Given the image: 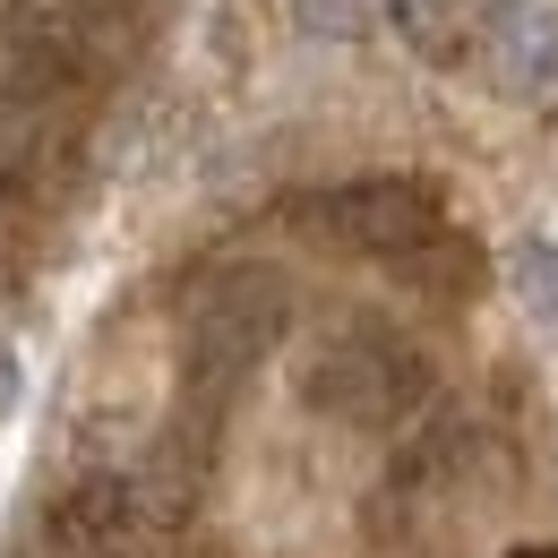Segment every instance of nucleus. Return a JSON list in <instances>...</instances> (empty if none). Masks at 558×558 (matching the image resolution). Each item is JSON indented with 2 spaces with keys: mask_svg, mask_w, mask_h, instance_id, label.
I'll return each instance as SVG.
<instances>
[{
  "mask_svg": "<svg viewBox=\"0 0 558 558\" xmlns=\"http://www.w3.org/2000/svg\"><path fill=\"white\" fill-rule=\"evenodd\" d=\"M283 336H292V283L276 267H258V258H232V267H215L190 292V318H181V396H190L198 429L232 404V387Z\"/></svg>",
  "mask_w": 558,
  "mask_h": 558,
  "instance_id": "obj_1",
  "label": "nucleus"
},
{
  "mask_svg": "<svg viewBox=\"0 0 558 558\" xmlns=\"http://www.w3.org/2000/svg\"><path fill=\"white\" fill-rule=\"evenodd\" d=\"M301 404L344 429H396L429 404V352L387 318H344L301 361Z\"/></svg>",
  "mask_w": 558,
  "mask_h": 558,
  "instance_id": "obj_2",
  "label": "nucleus"
},
{
  "mask_svg": "<svg viewBox=\"0 0 558 558\" xmlns=\"http://www.w3.org/2000/svg\"><path fill=\"white\" fill-rule=\"evenodd\" d=\"M292 223L318 232L327 250L404 267L413 250H429V241L447 232V198H438L421 172H361V181H336V190L292 198Z\"/></svg>",
  "mask_w": 558,
  "mask_h": 558,
  "instance_id": "obj_3",
  "label": "nucleus"
},
{
  "mask_svg": "<svg viewBox=\"0 0 558 558\" xmlns=\"http://www.w3.org/2000/svg\"><path fill=\"white\" fill-rule=\"evenodd\" d=\"M44 550L52 558H155V524H146L138 489L121 473H86V482H70L52 498Z\"/></svg>",
  "mask_w": 558,
  "mask_h": 558,
  "instance_id": "obj_4",
  "label": "nucleus"
},
{
  "mask_svg": "<svg viewBox=\"0 0 558 558\" xmlns=\"http://www.w3.org/2000/svg\"><path fill=\"white\" fill-rule=\"evenodd\" d=\"M498 77L515 86V95H550L558 86V17L550 9H507L498 17Z\"/></svg>",
  "mask_w": 558,
  "mask_h": 558,
  "instance_id": "obj_5",
  "label": "nucleus"
},
{
  "mask_svg": "<svg viewBox=\"0 0 558 558\" xmlns=\"http://www.w3.org/2000/svg\"><path fill=\"white\" fill-rule=\"evenodd\" d=\"M507 283H515V301H524V318L542 327L558 344V241H542V232H524L515 250H507Z\"/></svg>",
  "mask_w": 558,
  "mask_h": 558,
  "instance_id": "obj_6",
  "label": "nucleus"
},
{
  "mask_svg": "<svg viewBox=\"0 0 558 558\" xmlns=\"http://www.w3.org/2000/svg\"><path fill=\"white\" fill-rule=\"evenodd\" d=\"M404 276L429 283V292H473V283H482V250H473V241L447 223L429 250H413V258H404Z\"/></svg>",
  "mask_w": 558,
  "mask_h": 558,
  "instance_id": "obj_7",
  "label": "nucleus"
},
{
  "mask_svg": "<svg viewBox=\"0 0 558 558\" xmlns=\"http://www.w3.org/2000/svg\"><path fill=\"white\" fill-rule=\"evenodd\" d=\"M301 17H310L318 35H361V17H369V0H301Z\"/></svg>",
  "mask_w": 558,
  "mask_h": 558,
  "instance_id": "obj_8",
  "label": "nucleus"
},
{
  "mask_svg": "<svg viewBox=\"0 0 558 558\" xmlns=\"http://www.w3.org/2000/svg\"><path fill=\"white\" fill-rule=\"evenodd\" d=\"M70 9H86V17H121V9H138V0H70Z\"/></svg>",
  "mask_w": 558,
  "mask_h": 558,
  "instance_id": "obj_9",
  "label": "nucleus"
},
{
  "mask_svg": "<svg viewBox=\"0 0 558 558\" xmlns=\"http://www.w3.org/2000/svg\"><path fill=\"white\" fill-rule=\"evenodd\" d=\"M456 9H473V17H507V9H524V0H456Z\"/></svg>",
  "mask_w": 558,
  "mask_h": 558,
  "instance_id": "obj_10",
  "label": "nucleus"
},
{
  "mask_svg": "<svg viewBox=\"0 0 558 558\" xmlns=\"http://www.w3.org/2000/svg\"><path fill=\"white\" fill-rule=\"evenodd\" d=\"M9 396H17V361L0 352V413H9Z\"/></svg>",
  "mask_w": 558,
  "mask_h": 558,
  "instance_id": "obj_11",
  "label": "nucleus"
},
{
  "mask_svg": "<svg viewBox=\"0 0 558 558\" xmlns=\"http://www.w3.org/2000/svg\"><path fill=\"white\" fill-rule=\"evenodd\" d=\"M507 558H558V550H542V542H524V550H507Z\"/></svg>",
  "mask_w": 558,
  "mask_h": 558,
  "instance_id": "obj_12",
  "label": "nucleus"
}]
</instances>
